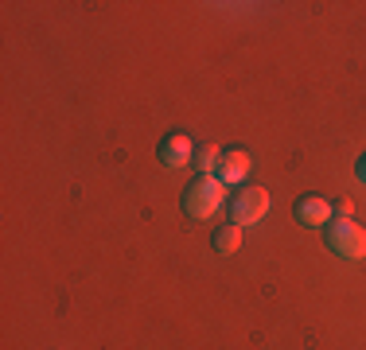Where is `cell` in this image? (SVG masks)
<instances>
[{"label": "cell", "instance_id": "3", "mask_svg": "<svg viewBox=\"0 0 366 350\" xmlns=\"http://www.w3.org/2000/svg\"><path fill=\"white\" fill-rule=\"evenodd\" d=\"M226 206H230V222L234 226H254L269 210V191L265 187H242L238 195H230Z\"/></svg>", "mask_w": 366, "mask_h": 350}, {"label": "cell", "instance_id": "1", "mask_svg": "<svg viewBox=\"0 0 366 350\" xmlns=\"http://www.w3.org/2000/svg\"><path fill=\"white\" fill-rule=\"evenodd\" d=\"M230 199H226V183L219 175H195L183 191V210L191 218H211L214 210H222Z\"/></svg>", "mask_w": 366, "mask_h": 350}, {"label": "cell", "instance_id": "8", "mask_svg": "<svg viewBox=\"0 0 366 350\" xmlns=\"http://www.w3.org/2000/svg\"><path fill=\"white\" fill-rule=\"evenodd\" d=\"M242 249V226H219L214 230V253L219 257H230V253H238Z\"/></svg>", "mask_w": 366, "mask_h": 350}, {"label": "cell", "instance_id": "10", "mask_svg": "<svg viewBox=\"0 0 366 350\" xmlns=\"http://www.w3.org/2000/svg\"><path fill=\"white\" fill-rule=\"evenodd\" d=\"M359 179L366 183V156H362V160H359Z\"/></svg>", "mask_w": 366, "mask_h": 350}, {"label": "cell", "instance_id": "6", "mask_svg": "<svg viewBox=\"0 0 366 350\" xmlns=\"http://www.w3.org/2000/svg\"><path fill=\"white\" fill-rule=\"evenodd\" d=\"M249 168H254V160H249L246 148H226L222 160H219V168H214V175H219L222 183H242L249 175Z\"/></svg>", "mask_w": 366, "mask_h": 350}, {"label": "cell", "instance_id": "5", "mask_svg": "<svg viewBox=\"0 0 366 350\" xmlns=\"http://www.w3.org/2000/svg\"><path fill=\"white\" fill-rule=\"evenodd\" d=\"M292 218L300 226H327L331 222V203L320 195H304L292 203Z\"/></svg>", "mask_w": 366, "mask_h": 350}, {"label": "cell", "instance_id": "7", "mask_svg": "<svg viewBox=\"0 0 366 350\" xmlns=\"http://www.w3.org/2000/svg\"><path fill=\"white\" fill-rule=\"evenodd\" d=\"M219 160H222L219 144H195V152H191V168H195L199 175H211L214 168H219Z\"/></svg>", "mask_w": 366, "mask_h": 350}, {"label": "cell", "instance_id": "9", "mask_svg": "<svg viewBox=\"0 0 366 350\" xmlns=\"http://www.w3.org/2000/svg\"><path fill=\"white\" fill-rule=\"evenodd\" d=\"M351 210H355L351 199H339V203H335V214H339V218H351Z\"/></svg>", "mask_w": 366, "mask_h": 350}, {"label": "cell", "instance_id": "2", "mask_svg": "<svg viewBox=\"0 0 366 350\" xmlns=\"http://www.w3.org/2000/svg\"><path fill=\"white\" fill-rule=\"evenodd\" d=\"M327 249L343 261H362L366 257V226H359L355 218H335L324 226Z\"/></svg>", "mask_w": 366, "mask_h": 350}, {"label": "cell", "instance_id": "4", "mask_svg": "<svg viewBox=\"0 0 366 350\" xmlns=\"http://www.w3.org/2000/svg\"><path fill=\"white\" fill-rule=\"evenodd\" d=\"M191 152H195V140L187 133H168L160 140V148H156V156H160L164 168H183V164H191Z\"/></svg>", "mask_w": 366, "mask_h": 350}]
</instances>
